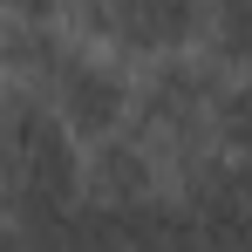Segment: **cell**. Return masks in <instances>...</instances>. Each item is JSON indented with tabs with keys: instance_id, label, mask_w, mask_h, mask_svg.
Wrapping results in <instances>:
<instances>
[{
	"instance_id": "1",
	"label": "cell",
	"mask_w": 252,
	"mask_h": 252,
	"mask_svg": "<svg viewBox=\"0 0 252 252\" xmlns=\"http://www.w3.org/2000/svg\"><path fill=\"white\" fill-rule=\"evenodd\" d=\"M0 191L7 225L41 246H55L68 211L82 205V143L28 82H0Z\"/></svg>"
},
{
	"instance_id": "2",
	"label": "cell",
	"mask_w": 252,
	"mask_h": 252,
	"mask_svg": "<svg viewBox=\"0 0 252 252\" xmlns=\"http://www.w3.org/2000/svg\"><path fill=\"white\" fill-rule=\"evenodd\" d=\"M218 89H225V75L211 68L205 55H177V62H150V68H136V109H129V129L164 157V170L177 164V157L211 150V109H218Z\"/></svg>"
},
{
	"instance_id": "3",
	"label": "cell",
	"mask_w": 252,
	"mask_h": 252,
	"mask_svg": "<svg viewBox=\"0 0 252 252\" xmlns=\"http://www.w3.org/2000/svg\"><path fill=\"white\" fill-rule=\"evenodd\" d=\"M62 28H68V21H62ZM41 95H48V109L62 116V129L89 150V143L129 129V109H136V68L116 62L109 48L68 34V48L55 55V68L41 75Z\"/></svg>"
},
{
	"instance_id": "4",
	"label": "cell",
	"mask_w": 252,
	"mask_h": 252,
	"mask_svg": "<svg viewBox=\"0 0 252 252\" xmlns=\"http://www.w3.org/2000/svg\"><path fill=\"white\" fill-rule=\"evenodd\" d=\"M68 34L109 48L116 62H143L150 68V62L198 55L205 7H191V0H102V7H75L68 14Z\"/></svg>"
},
{
	"instance_id": "5",
	"label": "cell",
	"mask_w": 252,
	"mask_h": 252,
	"mask_svg": "<svg viewBox=\"0 0 252 252\" xmlns=\"http://www.w3.org/2000/svg\"><path fill=\"white\" fill-rule=\"evenodd\" d=\"M164 191V157L123 129V136H102L82 150V205H102V211H129V205H150Z\"/></svg>"
},
{
	"instance_id": "6",
	"label": "cell",
	"mask_w": 252,
	"mask_h": 252,
	"mask_svg": "<svg viewBox=\"0 0 252 252\" xmlns=\"http://www.w3.org/2000/svg\"><path fill=\"white\" fill-rule=\"evenodd\" d=\"M55 252H136L129 246V218L102 205H75L68 225L55 232Z\"/></svg>"
},
{
	"instance_id": "7",
	"label": "cell",
	"mask_w": 252,
	"mask_h": 252,
	"mask_svg": "<svg viewBox=\"0 0 252 252\" xmlns=\"http://www.w3.org/2000/svg\"><path fill=\"white\" fill-rule=\"evenodd\" d=\"M0 252H55V246H41V239H28V232L7 225V232H0Z\"/></svg>"
},
{
	"instance_id": "8",
	"label": "cell",
	"mask_w": 252,
	"mask_h": 252,
	"mask_svg": "<svg viewBox=\"0 0 252 252\" xmlns=\"http://www.w3.org/2000/svg\"><path fill=\"white\" fill-rule=\"evenodd\" d=\"M0 232H7V191H0Z\"/></svg>"
}]
</instances>
